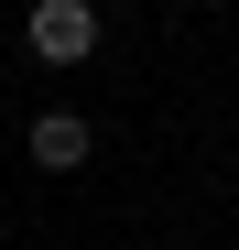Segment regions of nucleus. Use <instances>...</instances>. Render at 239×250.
<instances>
[{"instance_id": "nucleus-1", "label": "nucleus", "mask_w": 239, "mask_h": 250, "mask_svg": "<svg viewBox=\"0 0 239 250\" xmlns=\"http://www.w3.org/2000/svg\"><path fill=\"white\" fill-rule=\"evenodd\" d=\"M22 44L44 55V65H76V55H98V11H87V0H33Z\"/></svg>"}, {"instance_id": "nucleus-2", "label": "nucleus", "mask_w": 239, "mask_h": 250, "mask_svg": "<svg viewBox=\"0 0 239 250\" xmlns=\"http://www.w3.org/2000/svg\"><path fill=\"white\" fill-rule=\"evenodd\" d=\"M33 163H44V174H76V163H87V120L76 109H33Z\"/></svg>"}]
</instances>
